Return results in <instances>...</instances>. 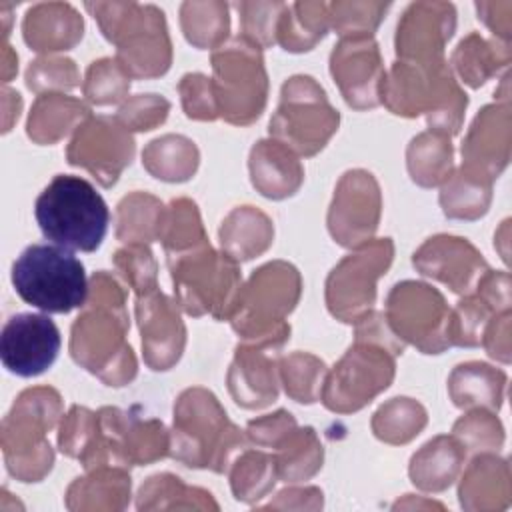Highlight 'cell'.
I'll use <instances>...</instances> for the list:
<instances>
[{
	"instance_id": "cell-1",
	"label": "cell",
	"mask_w": 512,
	"mask_h": 512,
	"mask_svg": "<svg viewBox=\"0 0 512 512\" xmlns=\"http://www.w3.org/2000/svg\"><path fill=\"white\" fill-rule=\"evenodd\" d=\"M126 332L128 312L122 286L106 270L94 272L84 312L72 324V358L104 384L124 386L138 370Z\"/></svg>"
},
{
	"instance_id": "cell-2",
	"label": "cell",
	"mask_w": 512,
	"mask_h": 512,
	"mask_svg": "<svg viewBox=\"0 0 512 512\" xmlns=\"http://www.w3.org/2000/svg\"><path fill=\"white\" fill-rule=\"evenodd\" d=\"M354 326V344L326 374L320 394L322 404L340 414L356 412L384 392L394 380L396 356L404 352L384 312L370 310Z\"/></svg>"
},
{
	"instance_id": "cell-3",
	"label": "cell",
	"mask_w": 512,
	"mask_h": 512,
	"mask_svg": "<svg viewBox=\"0 0 512 512\" xmlns=\"http://www.w3.org/2000/svg\"><path fill=\"white\" fill-rule=\"evenodd\" d=\"M246 440V432L228 420L210 390L196 386L178 396L170 430V456L178 462L222 474L246 448Z\"/></svg>"
},
{
	"instance_id": "cell-4",
	"label": "cell",
	"mask_w": 512,
	"mask_h": 512,
	"mask_svg": "<svg viewBox=\"0 0 512 512\" xmlns=\"http://www.w3.org/2000/svg\"><path fill=\"white\" fill-rule=\"evenodd\" d=\"M380 104L406 118L424 114L430 130L452 136L462 128L468 98L446 60L432 64L396 60L384 74Z\"/></svg>"
},
{
	"instance_id": "cell-5",
	"label": "cell",
	"mask_w": 512,
	"mask_h": 512,
	"mask_svg": "<svg viewBox=\"0 0 512 512\" xmlns=\"http://www.w3.org/2000/svg\"><path fill=\"white\" fill-rule=\"evenodd\" d=\"M34 216L46 240L80 252H94L110 224V210L96 188L72 174H58L38 194Z\"/></svg>"
},
{
	"instance_id": "cell-6",
	"label": "cell",
	"mask_w": 512,
	"mask_h": 512,
	"mask_svg": "<svg viewBox=\"0 0 512 512\" xmlns=\"http://www.w3.org/2000/svg\"><path fill=\"white\" fill-rule=\"evenodd\" d=\"M116 58L132 78L162 76L172 62V44L162 10L136 2H86Z\"/></svg>"
},
{
	"instance_id": "cell-7",
	"label": "cell",
	"mask_w": 512,
	"mask_h": 512,
	"mask_svg": "<svg viewBox=\"0 0 512 512\" xmlns=\"http://www.w3.org/2000/svg\"><path fill=\"white\" fill-rule=\"evenodd\" d=\"M62 416V398L54 388L24 390L2 420L0 444L8 472L20 482H40L54 464L46 434Z\"/></svg>"
},
{
	"instance_id": "cell-8",
	"label": "cell",
	"mask_w": 512,
	"mask_h": 512,
	"mask_svg": "<svg viewBox=\"0 0 512 512\" xmlns=\"http://www.w3.org/2000/svg\"><path fill=\"white\" fill-rule=\"evenodd\" d=\"M12 286L30 306L46 314H68L88 300L84 264L56 244H30L12 264Z\"/></svg>"
},
{
	"instance_id": "cell-9",
	"label": "cell",
	"mask_w": 512,
	"mask_h": 512,
	"mask_svg": "<svg viewBox=\"0 0 512 512\" xmlns=\"http://www.w3.org/2000/svg\"><path fill=\"white\" fill-rule=\"evenodd\" d=\"M176 304L190 316L228 320L242 286L238 262L210 244L168 256Z\"/></svg>"
},
{
	"instance_id": "cell-10",
	"label": "cell",
	"mask_w": 512,
	"mask_h": 512,
	"mask_svg": "<svg viewBox=\"0 0 512 512\" xmlns=\"http://www.w3.org/2000/svg\"><path fill=\"white\" fill-rule=\"evenodd\" d=\"M300 290L302 278L292 264L268 262L240 286L228 322L242 340L290 332L286 316L296 308Z\"/></svg>"
},
{
	"instance_id": "cell-11",
	"label": "cell",
	"mask_w": 512,
	"mask_h": 512,
	"mask_svg": "<svg viewBox=\"0 0 512 512\" xmlns=\"http://www.w3.org/2000/svg\"><path fill=\"white\" fill-rule=\"evenodd\" d=\"M212 88L220 118L236 126L252 124L266 106L268 74L262 48L236 36L212 50Z\"/></svg>"
},
{
	"instance_id": "cell-12",
	"label": "cell",
	"mask_w": 512,
	"mask_h": 512,
	"mask_svg": "<svg viewBox=\"0 0 512 512\" xmlns=\"http://www.w3.org/2000/svg\"><path fill=\"white\" fill-rule=\"evenodd\" d=\"M338 124L340 114L328 102L324 88L312 76H292L282 86L268 132L296 156H314L326 146Z\"/></svg>"
},
{
	"instance_id": "cell-13",
	"label": "cell",
	"mask_w": 512,
	"mask_h": 512,
	"mask_svg": "<svg viewBox=\"0 0 512 512\" xmlns=\"http://www.w3.org/2000/svg\"><path fill=\"white\" fill-rule=\"evenodd\" d=\"M394 258V242L390 238H372L344 256L328 274L326 306L334 318L356 324L374 310L376 282L386 274Z\"/></svg>"
},
{
	"instance_id": "cell-14",
	"label": "cell",
	"mask_w": 512,
	"mask_h": 512,
	"mask_svg": "<svg viewBox=\"0 0 512 512\" xmlns=\"http://www.w3.org/2000/svg\"><path fill=\"white\" fill-rule=\"evenodd\" d=\"M384 316L404 344L408 342L424 354H440L450 348V308L444 296L424 282H398L386 298Z\"/></svg>"
},
{
	"instance_id": "cell-15",
	"label": "cell",
	"mask_w": 512,
	"mask_h": 512,
	"mask_svg": "<svg viewBox=\"0 0 512 512\" xmlns=\"http://www.w3.org/2000/svg\"><path fill=\"white\" fill-rule=\"evenodd\" d=\"M134 138L116 116H90L76 130L66 148L72 166L88 170L104 188L116 184L118 176L134 158Z\"/></svg>"
},
{
	"instance_id": "cell-16",
	"label": "cell",
	"mask_w": 512,
	"mask_h": 512,
	"mask_svg": "<svg viewBox=\"0 0 512 512\" xmlns=\"http://www.w3.org/2000/svg\"><path fill=\"white\" fill-rule=\"evenodd\" d=\"M290 332L264 338L242 340L236 346L234 360L228 368V390L234 402L248 410H258L278 398V362Z\"/></svg>"
},
{
	"instance_id": "cell-17",
	"label": "cell",
	"mask_w": 512,
	"mask_h": 512,
	"mask_svg": "<svg viewBox=\"0 0 512 512\" xmlns=\"http://www.w3.org/2000/svg\"><path fill=\"white\" fill-rule=\"evenodd\" d=\"M382 212V194L376 178L366 170H348L336 184L328 210V230L346 248L372 240Z\"/></svg>"
},
{
	"instance_id": "cell-18",
	"label": "cell",
	"mask_w": 512,
	"mask_h": 512,
	"mask_svg": "<svg viewBox=\"0 0 512 512\" xmlns=\"http://www.w3.org/2000/svg\"><path fill=\"white\" fill-rule=\"evenodd\" d=\"M60 330L48 314L20 312L6 320L0 336V358L8 372L34 378L58 358Z\"/></svg>"
},
{
	"instance_id": "cell-19",
	"label": "cell",
	"mask_w": 512,
	"mask_h": 512,
	"mask_svg": "<svg viewBox=\"0 0 512 512\" xmlns=\"http://www.w3.org/2000/svg\"><path fill=\"white\" fill-rule=\"evenodd\" d=\"M330 74L348 106L368 110L380 104L384 66L370 34L342 36L330 54Z\"/></svg>"
},
{
	"instance_id": "cell-20",
	"label": "cell",
	"mask_w": 512,
	"mask_h": 512,
	"mask_svg": "<svg viewBox=\"0 0 512 512\" xmlns=\"http://www.w3.org/2000/svg\"><path fill=\"white\" fill-rule=\"evenodd\" d=\"M456 28V10L448 2H414L396 28L398 60L432 64L444 60V46Z\"/></svg>"
},
{
	"instance_id": "cell-21",
	"label": "cell",
	"mask_w": 512,
	"mask_h": 512,
	"mask_svg": "<svg viewBox=\"0 0 512 512\" xmlns=\"http://www.w3.org/2000/svg\"><path fill=\"white\" fill-rule=\"evenodd\" d=\"M414 268L456 294H472L476 284L486 274L488 264L482 254L460 236L438 234L428 238L412 256Z\"/></svg>"
},
{
	"instance_id": "cell-22",
	"label": "cell",
	"mask_w": 512,
	"mask_h": 512,
	"mask_svg": "<svg viewBox=\"0 0 512 512\" xmlns=\"http://www.w3.org/2000/svg\"><path fill=\"white\" fill-rule=\"evenodd\" d=\"M136 320L142 336L144 362L152 370L172 368L186 344V328L176 302L158 288L136 296Z\"/></svg>"
},
{
	"instance_id": "cell-23",
	"label": "cell",
	"mask_w": 512,
	"mask_h": 512,
	"mask_svg": "<svg viewBox=\"0 0 512 512\" xmlns=\"http://www.w3.org/2000/svg\"><path fill=\"white\" fill-rule=\"evenodd\" d=\"M510 158V106L490 104L474 118L462 142V166L496 180Z\"/></svg>"
},
{
	"instance_id": "cell-24",
	"label": "cell",
	"mask_w": 512,
	"mask_h": 512,
	"mask_svg": "<svg viewBox=\"0 0 512 512\" xmlns=\"http://www.w3.org/2000/svg\"><path fill=\"white\" fill-rule=\"evenodd\" d=\"M248 168L252 186L272 200L296 194L304 182V168L298 156L274 138L260 140L252 146Z\"/></svg>"
},
{
	"instance_id": "cell-25",
	"label": "cell",
	"mask_w": 512,
	"mask_h": 512,
	"mask_svg": "<svg viewBox=\"0 0 512 512\" xmlns=\"http://www.w3.org/2000/svg\"><path fill=\"white\" fill-rule=\"evenodd\" d=\"M84 22L80 14L64 2H44L32 6L22 22L24 42L34 52L70 50L82 38Z\"/></svg>"
},
{
	"instance_id": "cell-26",
	"label": "cell",
	"mask_w": 512,
	"mask_h": 512,
	"mask_svg": "<svg viewBox=\"0 0 512 512\" xmlns=\"http://www.w3.org/2000/svg\"><path fill=\"white\" fill-rule=\"evenodd\" d=\"M464 458L466 448L456 436H436L412 456L410 480L424 492H442L460 474Z\"/></svg>"
},
{
	"instance_id": "cell-27",
	"label": "cell",
	"mask_w": 512,
	"mask_h": 512,
	"mask_svg": "<svg viewBox=\"0 0 512 512\" xmlns=\"http://www.w3.org/2000/svg\"><path fill=\"white\" fill-rule=\"evenodd\" d=\"M460 504L468 510H494L508 506L510 474L506 460L482 452L464 472L460 482Z\"/></svg>"
},
{
	"instance_id": "cell-28",
	"label": "cell",
	"mask_w": 512,
	"mask_h": 512,
	"mask_svg": "<svg viewBox=\"0 0 512 512\" xmlns=\"http://www.w3.org/2000/svg\"><path fill=\"white\" fill-rule=\"evenodd\" d=\"M90 118V108L62 92H46L32 104L26 134L36 144H54Z\"/></svg>"
},
{
	"instance_id": "cell-29",
	"label": "cell",
	"mask_w": 512,
	"mask_h": 512,
	"mask_svg": "<svg viewBox=\"0 0 512 512\" xmlns=\"http://www.w3.org/2000/svg\"><path fill=\"white\" fill-rule=\"evenodd\" d=\"M130 498V474L120 466H98L76 478L66 492L70 510H122Z\"/></svg>"
},
{
	"instance_id": "cell-30",
	"label": "cell",
	"mask_w": 512,
	"mask_h": 512,
	"mask_svg": "<svg viewBox=\"0 0 512 512\" xmlns=\"http://www.w3.org/2000/svg\"><path fill=\"white\" fill-rule=\"evenodd\" d=\"M506 374L484 362L458 364L448 378V394L452 402L462 408L500 410L504 400Z\"/></svg>"
},
{
	"instance_id": "cell-31",
	"label": "cell",
	"mask_w": 512,
	"mask_h": 512,
	"mask_svg": "<svg viewBox=\"0 0 512 512\" xmlns=\"http://www.w3.org/2000/svg\"><path fill=\"white\" fill-rule=\"evenodd\" d=\"M220 246L236 262L250 260L268 250L274 238L272 220L254 206L234 208L220 226Z\"/></svg>"
},
{
	"instance_id": "cell-32",
	"label": "cell",
	"mask_w": 512,
	"mask_h": 512,
	"mask_svg": "<svg viewBox=\"0 0 512 512\" xmlns=\"http://www.w3.org/2000/svg\"><path fill=\"white\" fill-rule=\"evenodd\" d=\"M330 28L328 4L294 2L286 4L278 22L276 42L288 52H308Z\"/></svg>"
},
{
	"instance_id": "cell-33",
	"label": "cell",
	"mask_w": 512,
	"mask_h": 512,
	"mask_svg": "<svg viewBox=\"0 0 512 512\" xmlns=\"http://www.w3.org/2000/svg\"><path fill=\"white\" fill-rule=\"evenodd\" d=\"M492 180L460 166L450 172L440 188V206L448 218L476 220L488 212Z\"/></svg>"
},
{
	"instance_id": "cell-34",
	"label": "cell",
	"mask_w": 512,
	"mask_h": 512,
	"mask_svg": "<svg viewBox=\"0 0 512 512\" xmlns=\"http://www.w3.org/2000/svg\"><path fill=\"white\" fill-rule=\"evenodd\" d=\"M196 144L180 134H166L152 140L142 152L144 168L164 182H186L198 168Z\"/></svg>"
},
{
	"instance_id": "cell-35",
	"label": "cell",
	"mask_w": 512,
	"mask_h": 512,
	"mask_svg": "<svg viewBox=\"0 0 512 512\" xmlns=\"http://www.w3.org/2000/svg\"><path fill=\"white\" fill-rule=\"evenodd\" d=\"M452 142L448 134L428 130L412 138L406 150V166L410 178L424 188L442 184L452 168Z\"/></svg>"
},
{
	"instance_id": "cell-36",
	"label": "cell",
	"mask_w": 512,
	"mask_h": 512,
	"mask_svg": "<svg viewBox=\"0 0 512 512\" xmlns=\"http://www.w3.org/2000/svg\"><path fill=\"white\" fill-rule=\"evenodd\" d=\"M510 62V44L488 42L480 34L472 32L452 52V64L464 84L480 88L486 80L506 68Z\"/></svg>"
},
{
	"instance_id": "cell-37",
	"label": "cell",
	"mask_w": 512,
	"mask_h": 512,
	"mask_svg": "<svg viewBox=\"0 0 512 512\" xmlns=\"http://www.w3.org/2000/svg\"><path fill=\"white\" fill-rule=\"evenodd\" d=\"M276 472L284 482H302L312 478L322 468L324 450L314 432V428H294L290 430L274 448Z\"/></svg>"
},
{
	"instance_id": "cell-38",
	"label": "cell",
	"mask_w": 512,
	"mask_h": 512,
	"mask_svg": "<svg viewBox=\"0 0 512 512\" xmlns=\"http://www.w3.org/2000/svg\"><path fill=\"white\" fill-rule=\"evenodd\" d=\"M162 202L146 192H132L116 210V238L124 244H148L158 240L164 216Z\"/></svg>"
},
{
	"instance_id": "cell-39",
	"label": "cell",
	"mask_w": 512,
	"mask_h": 512,
	"mask_svg": "<svg viewBox=\"0 0 512 512\" xmlns=\"http://www.w3.org/2000/svg\"><path fill=\"white\" fill-rule=\"evenodd\" d=\"M158 240L162 242L166 256L184 254L208 244L198 206L188 198L172 200L164 208Z\"/></svg>"
},
{
	"instance_id": "cell-40",
	"label": "cell",
	"mask_w": 512,
	"mask_h": 512,
	"mask_svg": "<svg viewBox=\"0 0 512 512\" xmlns=\"http://www.w3.org/2000/svg\"><path fill=\"white\" fill-rule=\"evenodd\" d=\"M276 460L274 454L262 450H242L230 466V486L234 498L246 504H254L264 498L276 484Z\"/></svg>"
},
{
	"instance_id": "cell-41",
	"label": "cell",
	"mask_w": 512,
	"mask_h": 512,
	"mask_svg": "<svg viewBox=\"0 0 512 512\" xmlns=\"http://www.w3.org/2000/svg\"><path fill=\"white\" fill-rule=\"evenodd\" d=\"M180 26L192 46L216 50L230 32L228 6L224 2H184L180 6Z\"/></svg>"
},
{
	"instance_id": "cell-42",
	"label": "cell",
	"mask_w": 512,
	"mask_h": 512,
	"mask_svg": "<svg viewBox=\"0 0 512 512\" xmlns=\"http://www.w3.org/2000/svg\"><path fill=\"white\" fill-rule=\"evenodd\" d=\"M138 510H156V508H212L218 510V504L212 500V494L202 488L186 486L174 474H156L150 476L138 490L136 500Z\"/></svg>"
},
{
	"instance_id": "cell-43",
	"label": "cell",
	"mask_w": 512,
	"mask_h": 512,
	"mask_svg": "<svg viewBox=\"0 0 512 512\" xmlns=\"http://www.w3.org/2000/svg\"><path fill=\"white\" fill-rule=\"evenodd\" d=\"M428 422L424 406L412 398L398 396L382 404L372 418V432L388 444H406L416 438Z\"/></svg>"
},
{
	"instance_id": "cell-44",
	"label": "cell",
	"mask_w": 512,
	"mask_h": 512,
	"mask_svg": "<svg viewBox=\"0 0 512 512\" xmlns=\"http://www.w3.org/2000/svg\"><path fill=\"white\" fill-rule=\"evenodd\" d=\"M280 382L286 394L302 404L320 400L324 378L328 374L326 364L308 352H292L278 362Z\"/></svg>"
},
{
	"instance_id": "cell-45",
	"label": "cell",
	"mask_w": 512,
	"mask_h": 512,
	"mask_svg": "<svg viewBox=\"0 0 512 512\" xmlns=\"http://www.w3.org/2000/svg\"><path fill=\"white\" fill-rule=\"evenodd\" d=\"M132 76L118 58H100L86 70L82 92L96 106L116 104L126 98Z\"/></svg>"
},
{
	"instance_id": "cell-46",
	"label": "cell",
	"mask_w": 512,
	"mask_h": 512,
	"mask_svg": "<svg viewBox=\"0 0 512 512\" xmlns=\"http://www.w3.org/2000/svg\"><path fill=\"white\" fill-rule=\"evenodd\" d=\"M496 310L476 292L466 294L454 310H450L448 342L450 346H480L482 334Z\"/></svg>"
},
{
	"instance_id": "cell-47",
	"label": "cell",
	"mask_w": 512,
	"mask_h": 512,
	"mask_svg": "<svg viewBox=\"0 0 512 512\" xmlns=\"http://www.w3.org/2000/svg\"><path fill=\"white\" fill-rule=\"evenodd\" d=\"M98 436V416L86 406H72L58 430V448L80 464L90 456Z\"/></svg>"
},
{
	"instance_id": "cell-48",
	"label": "cell",
	"mask_w": 512,
	"mask_h": 512,
	"mask_svg": "<svg viewBox=\"0 0 512 512\" xmlns=\"http://www.w3.org/2000/svg\"><path fill=\"white\" fill-rule=\"evenodd\" d=\"M452 436H456L462 446L474 452H492L498 450L504 442V430L500 420L486 408H474L466 416H462L454 428Z\"/></svg>"
},
{
	"instance_id": "cell-49",
	"label": "cell",
	"mask_w": 512,
	"mask_h": 512,
	"mask_svg": "<svg viewBox=\"0 0 512 512\" xmlns=\"http://www.w3.org/2000/svg\"><path fill=\"white\" fill-rule=\"evenodd\" d=\"M80 84V74L70 58L62 56H40L34 62H30L26 70V86L40 94L46 92H62L72 90Z\"/></svg>"
},
{
	"instance_id": "cell-50",
	"label": "cell",
	"mask_w": 512,
	"mask_h": 512,
	"mask_svg": "<svg viewBox=\"0 0 512 512\" xmlns=\"http://www.w3.org/2000/svg\"><path fill=\"white\" fill-rule=\"evenodd\" d=\"M388 8L390 4L382 2H332L328 4L330 28H334L340 36H372Z\"/></svg>"
},
{
	"instance_id": "cell-51",
	"label": "cell",
	"mask_w": 512,
	"mask_h": 512,
	"mask_svg": "<svg viewBox=\"0 0 512 512\" xmlns=\"http://www.w3.org/2000/svg\"><path fill=\"white\" fill-rule=\"evenodd\" d=\"M284 6V2H240L236 8L240 12L242 36L260 48L276 44V30Z\"/></svg>"
},
{
	"instance_id": "cell-52",
	"label": "cell",
	"mask_w": 512,
	"mask_h": 512,
	"mask_svg": "<svg viewBox=\"0 0 512 512\" xmlns=\"http://www.w3.org/2000/svg\"><path fill=\"white\" fill-rule=\"evenodd\" d=\"M114 266L126 284L138 294L158 288L156 260L146 244H126L114 254Z\"/></svg>"
},
{
	"instance_id": "cell-53",
	"label": "cell",
	"mask_w": 512,
	"mask_h": 512,
	"mask_svg": "<svg viewBox=\"0 0 512 512\" xmlns=\"http://www.w3.org/2000/svg\"><path fill=\"white\" fill-rule=\"evenodd\" d=\"M170 102L158 94H136L116 112V120L134 132H146L162 124L168 116Z\"/></svg>"
},
{
	"instance_id": "cell-54",
	"label": "cell",
	"mask_w": 512,
	"mask_h": 512,
	"mask_svg": "<svg viewBox=\"0 0 512 512\" xmlns=\"http://www.w3.org/2000/svg\"><path fill=\"white\" fill-rule=\"evenodd\" d=\"M182 108L192 120H216L220 118L218 104L214 98L212 80L200 72L184 74L178 84Z\"/></svg>"
},
{
	"instance_id": "cell-55",
	"label": "cell",
	"mask_w": 512,
	"mask_h": 512,
	"mask_svg": "<svg viewBox=\"0 0 512 512\" xmlns=\"http://www.w3.org/2000/svg\"><path fill=\"white\" fill-rule=\"evenodd\" d=\"M296 428V420L288 410H276L274 414H264L250 420L246 426V438L258 446L276 448L278 442Z\"/></svg>"
},
{
	"instance_id": "cell-56",
	"label": "cell",
	"mask_w": 512,
	"mask_h": 512,
	"mask_svg": "<svg viewBox=\"0 0 512 512\" xmlns=\"http://www.w3.org/2000/svg\"><path fill=\"white\" fill-rule=\"evenodd\" d=\"M486 352L504 364L510 362V310L496 312L484 328L482 342Z\"/></svg>"
},
{
	"instance_id": "cell-57",
	"label": "cell",
	"mask_w": 512,
	"mask_h": 512,
	"mask_svg": "<svg viewBox=\"0 0 512 512\" xmlns=\"http://www.w3.org/2000/svg\"><path fill=\"white\" fill-rule=\"evenodd\" d=\"M266 506L274 508H320L322 492L314 486L310 488H286L278 494V498Z\"/></svg>"
},
{
	"instance_id": "cell-58",
	"label": "cell",
	"mask_w": 512,
	"mask_h": 512,
	"mask_svg": "<svg viewBox=\"0 0 512 512\" xmlns=\"http://www.w3.org/2000/svg\"><path fill=\"white\" fill-rule=\"evenodd\" d=\"M2 108H4V114H2V120H4V132H10L12 124L18 120L20 116V108H22V98L16 90H10L8 86H4L2 90Z\"/></svg>"
},
{
	"instance_id": "cell-59",
	"label": "cell",
	"mask_w": 512,
	"mask_h": 512,
	"mask_svg": "<svg viewBox=\"0 0 512 512\" xmlns=\"http://www.w3.org/2000/svg\"><path fill=\"white\" fill-rule=\"evenodd\" d=\"M18 72V56L16 52L4 42L2 46V82L8 84L10 78Z\"/></svg>"
}]
</instances>
